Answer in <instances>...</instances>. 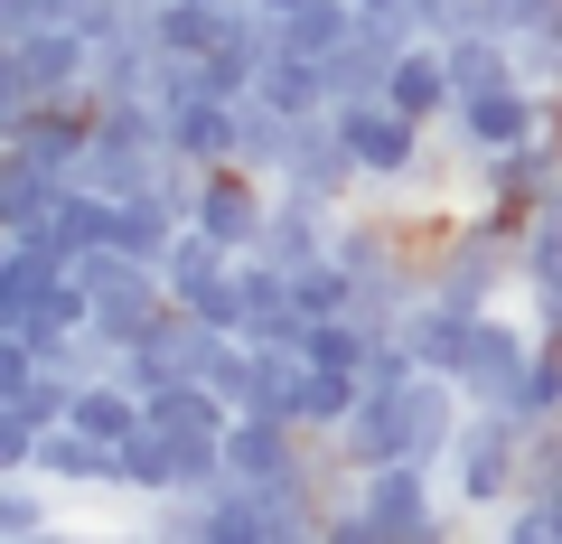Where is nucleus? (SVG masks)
<instances>
[{"label":"nucleus","instance_id":"obj_1","mask_svg":"<svg viewBox=\"0 0 562 544\" xmlns=\"http://www.w3.org/2000/svg\"><path fill=\"white\" fill-rule=\"evenodd\" d=\"M328 113L347 122V142H357V169H366V198H403L422 217V198H431V122H413V113H394L384 95H366V103H328Z\"/></svg>","mask_w":562,"mask_h":544},{"label":"nucleus","instance_id":"obj_2","mask_svg":"<svg viewBox=\"0 0 562 544\" xmlns=\"http://www.w3.org/2000/svg\"><path fill=\"white\" fill-rule=\"evenodd\" d=\"M357 507L375 517V544H431L469 517L460 488H441V460H375L357 479Z\"/></svg>","mask_w":562,"mask_h":544},{"label":"nucleus","instance_id":"obj_3","mask_svg":"<svg viewBox=\"0 0 562 544\" xmlns=\"http://www.w3.org/2000/svg\"><path fill=\"white\" fill-rule=\"evenodd\" d=\"M450 488H460L469 517H497V507L525 488V423L506 413V403H469L460 442H450Z\"/></svg>","mask_w":562,"mask_h":544},{"label":"nucleus","instance_id":"obj_4","mask_svg":"<svg viewBox=\"0 0 562 544\" xmlns=\"http://www.w3.org/2000/svg\"><path fill=\"white\" fill-rule=\"evenodd\" d=\"M562 122V95H543V85H487V95H460L450 103V122H441V142L460 151V160H487V151H516V142H535V132H553Z\"/></svg>","mask_w":562,"mask_h":544},{"label":"nucleus","instance_id":"obj_5","mask_svg":"<svg viewBox=\"0 0 562 544\" xmlns=\"http://www.w3.org/2000/svg\"><path fill=\"white\" fill-rule=\"evenodd\" d=\"M310 469V432L291 423V413H235L225 423V479H254V488H281Z\"/></svg>","mask_w":562,"mask_h":544},{"label":"nucleus","instance_id":"obj_6","mask_svg":"<svg viewBox=\"0 0 562 544\" xmlns=\"http://www.w3.org/2000/svg\"><path fill=\"white\" fill-rule=\"evenodd\" d=\"M272 188H310V198H328V207H357V198H366V169H357L347 122H338V113H310L301 142H291V169H281Z\"/></svg>","mask_w":562,"mask_h":544},{"label":"nucleus","instance_id":"obj_7","mask_svg":"<svg viewBox=\"0 0 562 544\" xmlns=\"http://www.w3.org/2000/svg\"><path fill=\"white\" fill-rule=\"evenodd\" d=\"M85 142H94V95H47L38 113L0 122V151H10V160H47V169H66V179H76Z\"/></svg>","mask_w":562,"mask_h":544},{"label":"nucleus","instance_id":"obj_8","mask_svg":"<svg viewBox=\"0 0 562 544\" xmlns=\"http://www.w3.org/2000/svg\"><path fill=\"white\" fill-rule=\"evenodd\" d=\"M535 310H525V320H506V301L487 310L479 320V338H469V357H460V395L469 403H506L516 395V376H525V357H535Z\"/></svg>","mask_w":562,"mask_h":544},{"label":"nucleus","instance_id":"obj_9","mask_svg":"<svg viewBox=\"0 0 562 544\" xmlns=\"http://www.w3.org/2000/svg\"><path fill=\"white\" fill-rule=\"evenodd\" d=\"M469 179H479V198H506V207L562 198V122H553V132H535V142H516V151L469 160Z\"/></svg>","mask_w":562,"mask_h":544},{"label":"nucleus","instance_id":"obj_10","mask_svg":"<svg viewBox=\"0 0 562 544\" xmlns=\"http://www.w3.org/2000/svg\"><path fill=\"white\" fill-rule=\"evenodd\" d=\"M384 103L441 132V122H450V103H460V85H450V47H441V38H413V47L394 57V76H384Z\"/></svg>","mask_w":562,"mask_h":544},{"label":"nucleus","instance_id":"obj_11","mask_svg":"<svg viewBox=\"0 0 562 544\" xmlns=\"http://www.w3.org/2000/svg\"><path fill=\"white\" fill-rule=\"evenodd\" d=\"M328 235H338V207H328V198H310V188H272V225H262L254 254H272V263H319Z\"/></svg>","mask_w":562,"mask_h":544},{"label":"nucleus","instance_id":"obj_12","mask_svg":"<svg viewBox=\"0 0 562 544\" xmlns=\"http://www.w3.org/2000/svg\"><path fill=\"white\" fill-rule=\"evenodd\" d=\"M235 142H244V103L235 95H198V103L169 113V151H188V160H206V169L235 160Z\"/></svg>","mask_w":562,"mask_h":544},{"label":"nucleus","instance_id":"obj_13","mask_svg":"<svg viewBox=\"0 0 562 544\" xmlns=\"http://www.w3.org/2000/svg\"><path fill=\"white\" fill-rule=\"evenodd\" d=\"M479 320H487V310H460V301H431V291H422V310L403 320V338H413V357L431 366V376H460V357H469V338H479Z\"/></svg>","mask_w":562,"mask_h":544},{"label":"nucleus","instance_id":"obj_14","mask_svg":"<svg viewBox=\"0 0 562 544\" xmlns=\"http://www.w3.org/2000/svg\"><path fill=\"white\" fill-rule=\"evenodd\" d=\"M47 488L57 479H38V469H0V544H66V517Z\"/></svg>","mask_w":562,"mask_h":544},{"label":"nucleus","instance_id":"obj_15","mask_svg":"<svg viewBox=\"0 0 562 544\" xmlns=\"http://www.w3.org/2000/svg\"><path fill=\"white\" fill-rule=\"evenodd\" d=\"M357 403H366V376H357V366H319V357H310L301 385H291V423H301V432H347Z\"/></svg>","mask_w":562,"mask_h":544},{"label":"nucleus","instance_id":"obj_16","mask_svg":"<svg viewBox=\"0 0 562 544\" xmlns=\"http://www.w3.org/2000/svg\"><path fill=\"white\" fill-rule=\"evenodd\" d=\"M66 188H76L66 169H47V160H10V151H0V235H10V225H47Z\"/></svg>","mask_w":562,"mask_h":544},{"label":"nucleus","instance_id":"obj_17","mask_svg":"<svg viewBox=\"0 0 562 544\" xmlns=\"http://www.w3.org/2000/svg\"><path fill=\"white\" fill-rule=\"evenodd\" d=\"M254 95H262V103H281V113H301V122L338 103V95H328V57H301V47H281V57L254 76Z\"/></svg>","mask_w":562,"mask_h":544},{"label":"nucleus","instance_id":"obj_18","mask_svg":"<svg viewBox=\"0 0 562 544\" xmlns=\"http://www.w3.org/2000/svg\"><path fill=\"white\" fill-rule=\"evenodd\" d=\"M76 179L85 188H103V198H140V188L160 179V151H140V142H85V160H76Z\"/></svg>","mask_w":562,"mask_h":544},{"label":"nucleus","instance_id":"obj_19","mask_svg":"<svg viewBox=\"0 0 562 544\" xmlns=\"http://www.w3.org/2000/svg\"><path fill=\"white\" fill-rule=\"evenodd\" d=\"M291 142H301V113H281V103L244 95V142H235V160L262 169V179H281V169H291Z\"/></svg>","mask_w":562,"mask_h":544},{"label":"nucleus","instance_id":"obj_20","mask_svg":"<svg viewBox=\"0 0 562 544\" xmlns=\"http://www.w3.org/2000/svg\"><path fill=\"white\" fill-rule=\"evenodd\" d=\"M506 413H516L525 432L562 423V338H535V357H525V376H516V395H506Z\"/></svg>","mask_w":562,"mask_h":544},{"label":"nucleus","instance_id":"obj_21","mask_svg":"<svg viewBox=\"0 0 562 544\" xmlns=\"http://www.w3.org/2000/svg\"><path fill=\"white\" fill-rule=\"evenodd\" d=\"M150 38H160V57H206L225 38V10H206V0H150Z\"/></svg>","mask_w":562,"mask_h":544},{"label":"nucleus","instance_id":"obj_22","mask_svg":"<svg viewBox=\"0 0 562 544\" xmlns=\"http://www.w3.org/2000/svg\"><path fill=\"white\" fill-rule=\"evenodd\" d=\"M150 535H160V544H206V535H216L206 488H169V498H150Z\"/></svg>","mask_w":562,"mask_h":544},{"label":"nucleus","instance_id":"obj_23","mask_svg":"<svg viewBox=\"0 0 562 544\" xmlns=\"http://www.w3.org/2000/svg\"><path fill=\"white\" fill-rule=\"evenodd\" d=\"M384 76H394V57H384V47H366V38H347L338 57H328V95H338V103L384 95Z\"/></svg>","mask_w":562,"mask_h":544},{"label":"nucleus","instance_id":"obj_24","mask_svg":"<svg viewBox=\"0 0 562 544\" xmlns=\"http://www.w3.org/2000/svg\"><path fill=\"white\" fill-rule=\"evenodd\" d=\"M206 385H216V395L244 413V403H254V338H225L216 357H206Z\"/></svg>","mask_w":562,"mask_h":544},{"label":"nucleus","instance_id":"obj_25","mask_svg":"<svg viewBox=\"0 0 562 544\" xmlns=\"http://www.w3.org/2000/svg\"><path fill=\"white\" fill-rule=\"evenodd\" d=\"M525 310H535V329H543V338H562V254L525 273Z\"/></svg>","mask_w":562,"mask_h":544},{"label":"nucleus","instance_id":"obj_26","mask_svg":"<svg viewBox=\"0 0 562 544\" xmlns=\"http://www.w3.org/2000/svg\"><path fill=\"white\" fill-rule=\"evenodd\" d=\"M57 20H66V0H0V47L38 38V29H57Z\"/></svg>","mask_w":562,"mask_h":544},{"label":"nucleus","instance_id":"obj_27","mask_svg":"<svg viewBox=\"0 0 562 544\" xmlns=\"http://www.w3.org/2000/svg\"><path fill=\"white\" fill-rule=\"evenodd\" d=\"M553 517H562V488H553Z\"/></svg>","mask_w":562,"mask_h":544}]
</instances>
